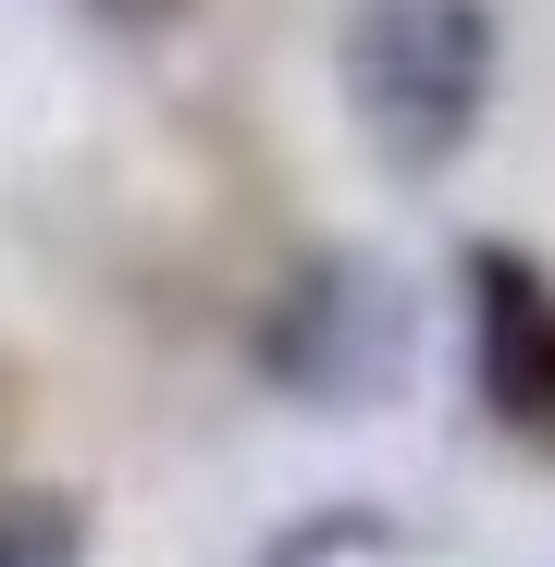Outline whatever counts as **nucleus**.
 I'll use <instances>...</instances> for the list:
<instances>
[{
    "instance_id": "obj_2",
    "label": "nucleus",
    "mask_w": 555,
    "mask_h": 567,
    "mask_svg": "<svg viewBox=\"0 0 555 567\" xmlns=\"http://www.w3.org/2000/svg\"><path fill=\"white\" fill-rule=\"evenodd\" d=\"M259 370H271V395H297L321 420L395 408L408 370H420V297H408V271L370 259V247H309L285 284H271V309H259Z\"/></svg>"
},
{
    "instance_id": "obj_5",
    "label": "nucleus",
    "mask_w": 555,
    "mask_h": 567,
    "mask_svg": "<svg viewBox=\"0 0 555 567\" xmlns=\"http://www.w3.org/2000/svg\"><path fill=\"white\" fill-rule=\"evenodd\" d=\"M86 13H100V25H124V38H161V25H185V13H198V0H86Z\"/></svg>"
},
{
    "instance_id": "obj_4",
    "label": "nucleus",
    "mask_w": 555,
    "mask_h": 567,
    "mask_svg": "<svg viewBox=\"0 0 555 567\" xmlns=\"http://www.w3.org/2000/svg\"><path fill=\"white\" fill-rule=\"evenodd\" d=\"M0 567H100V530L62 482H13L0 494Z\"/></svg>"
},
{
    "instance_id": "obj_1",
    "label": "nucleus",
    "mask_w": 555,
    "mask_h": 567,
    "mask_svg": "<svg viewBox=\"0 0 555 567\" xmlns=\"http://www.w3.org/2000/svg\"><path fill=\"white\" fill-rule=\"evenodd\" d=\"M333 86L383 173H444L494 112V13L482 0H358L333 38Z\"/></svg>"
},
{
    "instance_id": "obj_3",
    "label": "nucleus",
    "mask_w": 555,
    "mask_h": 567,
    "mask_svg": "<svg viewBox=\"0 0 555 567\" xmlns=\"http://www.w3.org/2000/svg\"><path fill=\"white\" fill-rule=\"evenodd\" d=\"M470 383L518 444L555 432V271L531 247H470Z\"/></svg>"
}]
</instances>
